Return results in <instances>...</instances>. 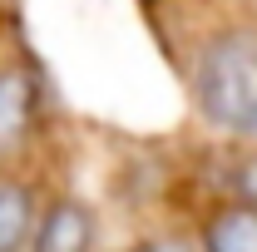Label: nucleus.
I'll use <instances>...</instances> for the list:
<instances>
[{
	"instance_id": "20e7f679",
	"label": "nucleus",
	"mask_w": 257,
	"mask_h": 252,
	"mask_svg": "<svg viewBox=\"0 0 257 252\" xmlns=\"http://www.w3.org/2000/svg\"><path fill=\"white\" fill-rule=\"evenodd\" d=\"M203 252H257V208L232 203L203 222Z\"/></svg>"
},
{
	"instance_id": "7ed1b4c3",
	"label": "nucleus",
	"mask_w": 257,
	"mask_h": 252,
	"mask_svg": "<svg viewBox=\"0 0 257 252\" xmlns=\"http://www.w3.org/2000/svg\"><path fill=\"white\" fill-rule=\"evenodd\" d=\"M35 124V79L25 69H0V154H15Z\"/></svg>"
},
{
	"instance_id": "423d86ee",
	"label": "nucleus",
	"mask_w": 257,
	"mask_h": 252,
	"mask_svg": "<svg viewBox=\"0 0 257 252\" xmlns=\"http://www.w3.org/2000/svg\"><path fill=\"white\" fill-rule=\"evenodd\" d=\"M134 252H203V247H188L183 237H149V242H139Z\"/></svg>"
},
{
	"instance_id": "39448f33",
	"label": "nucleus",
	"mask_w": 257,
	"mask_h": 252,
	"mask_svg": "<svg viewBox=\"0 0 257 252\" xmlns=\"http://www.w3.org/2000/svg\"><path fill=\"white\" fill-rule=\"evenodd\" d=\"M35 193L25 183H10V178H0V252H25L35 237Z\"/></svg>"
},
{
	"instance_id": "f03ea898",
	"label": "nucleus",
	"mask_w": 257,
	"mask_h": 252,
	"mask_svg": "<svg viewBox=\"0 0 257 252\" xmlns=\"http://www.w3.org/2000/svg\"><path fill=\"white\" fill-rule=\"evenodd\" d=\"M30 252H94V213L79 198L50 203L35 222Z\"/></svg>"
},
{
	"instance_id": "0eeeda50",
	"label": "nucleus",
	"mask_w": 257,
	"mask_h": 252,
	"mask_svg": "<svg viewBox=\"0 0 257 252\" xmlns=\"http://www.w3.org/2000/svg\"><path fill=\"white\" fill-rule=\"evenodd\" d=\"M237 188H242V198L257 208V158H247V163L237 168Z\"/></svg>"
},
{
	"instance_id": "f257e3e1",
	"label": "nucleus",
	"mask_w": 257,
	"mask_h": 252,
	"mask_svg": "<svg viewBox=\"0 0 257 252\" xmlns=\"http://www.w3.org/2000/svg\"><path fill=\"white\" fill-rule=\"evenodd\" d=\"M193 99L213 129L257 139V35H218L193 64Z\"/></svg>"
}]
</instances>
